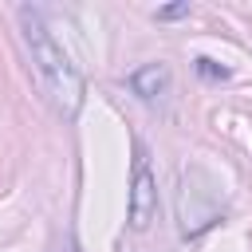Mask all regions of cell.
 I'll return each instance as SVG.
<instances>
[{
  "mask_svg": "<svg viewBox=\"0 0 252 252\" xmlns=\"http://www.w3.org/2000/svg\"><path fill=\"white\" fill-rule=\"evenodd\" d=\"M20 28H24V43L32 51V67L39 75L43 94L51 98V106L59 114H79L83 106V75L71 63V55L59 47V39L51 35V28L43 24V16L35 8H20Z\"/></svg>",
  "mask_w": 252,
  "mask_h": 252,
  "instance_id": "obj_1",
  "label": "cell"
},
{
  "mask_svg": "<svg viewBox=\"0 0 252 252\" xmlns=\"http://www.w3.org/2000/svg\"><path fill=\"white\" fill-rule=\"evenodd\" d=\"M224 217V189L217 177L201 165L181 169V189H177V228L181 236H201Z\"/></svg>",
  "mask_w": 252,
  "mask_h": 252,
  "instance_id": "obj_2",
  "label": "cell"
},
{
  "mask_svg": "<svg viewBox=\"0 0 252 252\" xmlns=\"http://www.w3.org/2000/svg\"><path fill=\"white\" fill-rule=\"evenodd\" d=\"M126 217H130V228L134 232H146L158 217V181L150 173V161L146 154L138 150L134 154V173H130V201H126Z\"/></svg>",
  "mask_w": 252,
  "mask_h": 252,
  "instance_id": "obj_3",
  "label": "cell"
},
{
  "mask_svg": "<svg viewBox=\"0 0 252 252\" xmlns=\"http://www.w3.org/2000/svg\"><path fill=\"white\" fill-rule=\"evenodd\" d=\"M169 83H173V75H169V67H165V63H146V67H138V71L130 75L134 94H138V98H146V102L161 98V94L169 91Z\"/></svg>",
  "mask_w": 252,
  "mask_h": 252,
  "instance_id": "obj_4",
  "label": "cell"
},
{
  "mask_svg": "<svg viewBox=\"0 0 252 252\" xmlns=\"http://www.w3.org/2000/svg\"><path fill=\"white\" fill-rule=\"evenodd\" d=\"M197 71H201L205 79H224V75H228V67H220L217 59H205V55L197 59Z\"/></svg>",
  "mask_w": 252,
  "mask_h": 252,
  "instance_id": "obj_5",
  "label": "cell"
},
{
  "mask_svg": "<svg viewBox=\"0 0 252 252\" xmlns=\"http://www.w3.org/2000/svg\"><path fill=\"white\" fill-rule=\"evenodd\" d=\"M177 16H189V4H169V8H158V20H177Z\"/></svg>",
  "mask_w": 252,
  "mask_h": 252,
  "instance_id": "obj_6",
  "label": "cell"
}]
</instances>
